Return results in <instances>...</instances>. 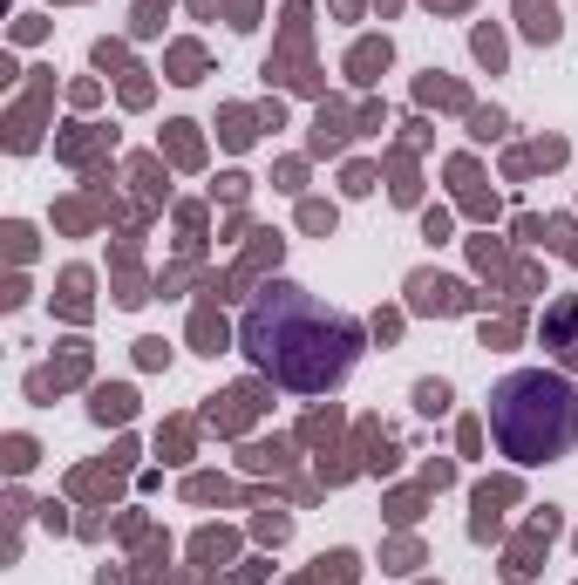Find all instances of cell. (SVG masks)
Returning a JSON list of instances; mask_svg holds the SVG:
<instances>
[{
  "mask_svg": "<svg viewBox=\"0 0 578 585\" xmlns=\"http://www.w3.org/2000/svg\"><path fill=\"white\" fill-rule=\"evenodd\" d=\"M490 436L510 463H551L578 443V389L551 368H518L490 389Z\"/></svg>",
  "mask_w": 578,
  "mask_h": 585,
  "instance_id": "obj_2",
  "label": "cell"
},
{
  "mask_svg": "<svg viewBox=\"0 0 578 585\" xmlns=\"http://www.w3.org/2000/svg\"><path fill=\"white\" fill-rule=\"evenodd\" d=\"M245 354L272 381L320 395L333 381H347L354 354H361V327L341 307H320L307 286H266L245 313Z\"/></svg>",
  "mask_w": 578,
  "mask_h": 585,
  "instance_id": "obj_1",
  "label": "cell"
},
{
  "mask_svg": "<svg viewBox=\"0 0 578 585\" xmlns=\"http://www.w3.org/2000/svg\"><path fill=\"white\" fill-rule=\"evenodd\" d=\"M422 409H429V415L449 409V389H443V381H422Z\"/></svg>",
  "mask_w": 578,
  "mask_h": 585,
  "instance_id": "obj_4",
  "label": "cell"
},
{
  "mask_svg": "<svg viewBox=\"0 0 578 585\" xmlns=\"http://www.w3.org/2000/svg\"><path fill=\"white\" fill-rule=\"evenodd\" d=\"M551 333H572L565 361H578V307H558V313H551Z\"/></svg>",
  "mask_w": 578,
  "mask_h": 585,
  "instance_id": "obj_3",
  "label": "cell"
}]
</instances>
